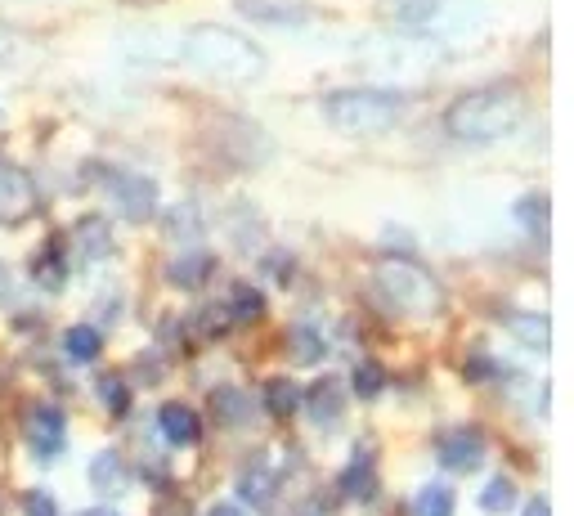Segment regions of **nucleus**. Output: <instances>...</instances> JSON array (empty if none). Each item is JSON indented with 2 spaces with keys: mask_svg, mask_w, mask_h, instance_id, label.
<instances>
[{
  "mask_svg": "<svg viewBox=\"0 0 574 516\" xmlns=\"http://www.w3.org/2000/svg\"><path fill=\"white\" fill-rule=\"evenodd\" d=\"M63 247L59 243H50V247H45V252H41V261H36V274H41V279L45 283H50V288H59V283H63Z\"/></svg>",
  "mask_w": 574,
  "mask_h": 516,
  "instance_id": "cd10ccee",
  "label": "nucleus"
},
{
  "mask_svg": "<svg viewBox=\"0 0 574 516\" xmlns=\"http://www.w3.org/2000/svg\"><path fill=\"white\" fill-rule=\"evenodd\" d=\"M180 54L189 68H198L202 77H211V81H225V86H247V81L265 77V68H270L261 45L225 23L189 27V32L180 36Z\"/></svg>",
  "mask_w": 574,
  "mask_h": 516,
  "instance_id": "f257e3e1",
  "label": "nucleus"
},
{
  "mask_svg": "<svg viewBox=\"0 0 574 516\" xmlns=\"http://www.w3.org/2000/svg\"><path fill=\"white\" fill-rule=\"evenodd\" d=\"M516 333L525 337V346H548V319L543 315H525V319H516Z\"/></svg>",
  "mask_w": 574,
  "mask_h": 516,
  "instance_id": "c756f323",
  "label": "nucleus"
},
{
  "mask_svg": "<svg viewBox=\"0 0 574 516\" xmlns=\"http://www.w3.org/2000/svg\"><path fill=\"white\" fill-rule=\"evenodd\" d=\"M377 292L386 297V306L400 310V315L413 319H431L444 310V288L431 270L404 261V256H391V261L377 265Z\"/></svg>",
  "mask_w": 574,
  "mask_h": 516,
  "instance_id": "20e7f679",
  "label": "nucleus"
},
{
  "mask_svg": "<svg viewBox=\"0 0 574 516\" xmlns=\"http://www.w3.org/2000/svg\"><path fill=\"white\" fill-rule=\"evenodd\" d=\"M23 436H27V445H32V454L54 458L63 449V440H68V418H63L54 404H32V409L23 413Z\"/></svg>",
  "mask_w": 574,
  "mask_h": 516,
  "instance_id": "423d86ee",
  "label": "nucleus"
},
{
  "mask_svg": "<svg viewBox=\"0 0 574 516\" xmlns=\"http://www.w3.org/2000/svg\"><path fill=\"white\" fill-rule=\"evenodd\" d=\"M166 234H171V238H198L202 234V211L193 207V202L175 207L171 220H166Z\"/></svg>",
  "mask_w": 574,
  "mask_h": 516,
  "instance_id": "393cba45",
  "label": "nucleus"
},
{
  "mask_svg": "<svg viewBox=\"0 0 574 516\" xmlns=\"http://www.w3.org/2000/svg\"><path fill=\"white\" fill-rule=\"evenodd\" d=\"M211 404L225 409V413H220L225 422H243L247 418V395L243 391H216V400H211Z\"/></svg>",
  "mask_w": 574,
  "mask_h": 516,
  "instance_id": "c85d7f7f",
  "label": "nucleus"
},
{
  "mask_svg": "<svg viewBox=\"0 0 574 516\" xmlns=\"http://www.w3.org/2000/svg\"><path fill=\"white\" fill-rule=\"evenodd\" d=\"M5 292H9V270L0 265V297H5Z\"/></svg>",
  "mask_w": 574,
  "mask_h": 516,
  "instance_id": "f704fd0d",
  "label": "nucleus"
},
{
  "mask_svg": "<svg viewBox=\"0 0 574 516\" xmlns=\"http://www.w3.org/2000/svg\"><path fill=\"white\" fill-rule=\"evenodd\" d=\"M157 427H162V436L171 440V445H198L202 440V422L198 413L189 409V404H166L162 413H157Z\"/></svg>",
  "mask_w": 574,
  "mask_h": 516,
  "instance_id": "9b49d317",
  "label": "nucleus"
},
{
  "mask_svg": "<svg viewBox=\"0 0 574 516\" xmlns=\"http://www.w3.org/2000/svg\"><path fill=\"white\" fill-rule=\"evenodd\" d=\"M211 270H216V261H211L207 252H184L166 265V279H171L175 288H202V283L211 279Z\"/></svg>",
  "mask_w": 574,
  "mask_h": 516,
  "instance_id": "ddd939ff",
  "label": "nucleus"
},
{
  "mask_svg": "<svg viewBox=\"0 0 574 516\" xmlns=\"http://www.w3.org/2000/svg\"><path fill=\"white\" fill-rule=\"evenodd\" d=\"M23 508H27V516H59V508H54V499H50L45 490H32V494H27Z\"/></svg>",
  "mask_w": 574,
  "mask_h": 516,
  "instance_id": "7c9ffc66",
  "label": "nucleus"
},
{
  "mask_svg": "<svg viewBox=\"0 0 574 516\" xmlns=\"http://www.w3.org/2000/svg\"><path fill=\"white\" fill-rule=\"evenodd\" d=\"M305 409H310V418L319 422V427H332V422L341 418V382L337 377H319V382L310 386V395H305Z\"/></svg>",
  "mask_w": 574,
  "mask_h": 516,
  "instance_id": "f8f14e48",
  "label": "nucleus"
},
{
  "mask_svg": "<svg viewBox=\"0 0 574 516\" xmlns=\"http://www.w3.org/2000/svg\"><path fill=\"white\" fill-rule=\"evenodd\" d=\"M350 386H355L359 400H373V395H382V386H386V368L373 364V359H364V364L350 373Z\"/></svg>",
  "mask_w": 574,
  "mask_h": 516,
  "instance_id": "b1692460",
  "label": "nucleus"
},
{
  "mask_svg": "<svg viewBox=\"0 0 574 516\" xmlns=\"http://www.w3.org/2000/svg\"><path fill=\"white\" fill-rule=\"evenodd\" d=\"M440 463L449 472H476L485 463V436L476 427H458L440 440Z\"/></svg>",
  "mask_w": 574,
  "mask_h": 516,
  "instance_id": "6e6552de",
  "label": "nucleus"
},
{
  "mask_svg": "<svg viewBox=\"0 0 574 516\" xmlns=\"http://www.w3.org/2000/svg\"><path fill=\"white\" fill-rule=\"evenodd\" d=\"M413 516H453V490L444 481H431L413 494Z\"/></svg>",
  "mask_w": 574,
  "mask_h": 516,
  "instance_id": "aec40b11",
  "label": "nucleus"
},
{
  "mask_svg": "<svg viewBox=\"0 0 574 516\" xmlns=\"http://www.w3.org/2000/svg\"><path fill=\"white\" fill-rule=\"evenodd\" d=\"M207 516H243V508H238V503H216Z\"/></svg>",
  "mask_w": 574,
  "mask_h": 516,
  "instance_id": "473e14b6",
  "label": "nucleus"
},
{
  "mask_svg": "<svg viewBox=\"0 0 574 516\" xmlns=\"http://www.w3.org/2000/svg\"><path fill=\"white\" fill-rule=\"evenodd\" d=\"M72 243H77L86 256H104L108 247H113V238H108V220L104 216L77 220V229H72Z\"/></svg>",
  "mask_w": 574,
  "mask_h": 516,
  "instance_id": "6ab92c4d",
  "label": "nucleus"
},
{
  "mask_svg": "<svg viewBox=\"0 0 574 516\" xmlns=\"http://www.w3.org/2000/svg\"><path fill=\"white\" fill-rule=\"evenodd\" d=\"M86 516H117V512H108V508H95V512H86Z\"/></svg>",
  "mask_w": 574,
  "mask_h": 516,
  "instance_id": "c9c22d12",
  "label": "nucleus"
},
{
  "mask_svg": "<svg viewBox=\"0 0 574 516\" xmlns=\"http://www.w3.org/2000/svg\"><path fill=\"white\" fill-rule=\"evenodd\" d=\"M234 5L261 27H305L314 18V9L296 0H234Z\"/></svg>",
  "mask_w": 574,
  "mask_h": 516,
  "instance_id": "1a4fd4ad",
  "label": "nucleus"
},
{
  "mask_svg": "<svg viewBox=\"0 0 574 516\" xmlns=\"http://www.w3.org/2000/svg\"><path fill=\"white\" fill-rule=\"evenodd\" d=\"M525 516H552V503L548 499H530V503H525Z\"/></svg>",
  "mask_w": 574,
  "mask_h": 516,
  "instance_id": "2f4dec72",
  "label": "nucleus"
},
{
  "mask_svg": "<svg viewBox=\"0 0 574 516\" xmlns=\"http://www.w3.org/2000/svg\"><path fill=\"white\" fill-rule=\"evenodd\" d=\"M516 220H521L525 234H534V238L548 234V193H525V198L516 202Z\"/></svg>",
  "mask_w": 574,
  "mask_h": 516,
  "instance_id": "412c9836",
  "label": "nucleus"
},
{
  "mask_svg": "<svg viewBox=\"0 0 574 516\" xmlns=\"http://www.w3.org/2000/svg\"><path fill=\"white\" fill-rule=\"evenodd\" d=\"M287 355H292V364H319L328 355V342L314 324H296L287 328Z\"/></svg>",
  "mask_w": 574,
  "mask_h": 516,
  "instance_id": "4468645a",
  "label": "nucleus"
},
{
  "mask_svg": "<svg viewBox=\"0 0 574 516\" xmlns=\"http://www.w3.org/2000/svg\"><path fill=\"white\" fill-rule=\"evenodd\" d=\"M229 310H234V319H243V324H247V319H261L265 315L261 288H252V283H238V288H234V306H229Z\"/></svg>",
  "mask_w": 574,
  "mask_h": 516,
  "instance_id": "a878e982",
  "label": "nucleus"
},
{
  "mask_svg": "<svg viewBox=\"0 0 574 516\" xmlns=\"http://www.w3.org/2000/svg\"><path fill=\"white\" fill-rule=\"evenodd\" d=\"M122 5H135V9H148V5H162V0H122Z\"/></svg>",
  "mask_w": 574,
  "mask_h": 516,
  "instance_id": "72a5a7b5",
  "label": "nucleus"
},
{
  "mask_svg": "<svg viewBox=\"0 0 574 516\" xmlns=\"http://www.w3.org/2000/svg\"><path fill=\"white\" fill-rule=\"evenodd\" d=\"M386 14V23L404 27V32H427L440 18V0H377Z\"/></svg>",
  "mask_w": 574,
  "mask_h": 516,
  "instance_id": "9d476101",
  "label": "nucleus"
},
{
  "mask_svg": "<svg viewBox=\"0 0 574 516\" xmlns=\"http://www.w3.org/2000/svg\"><path fill=\"white\" fill-rule=\"evenodd\" d=\"M480 508H485L489 516H498V512H512L516 508V485L507 481V476H494V481L480 490Z\"/></svg>",
  "mask_w": 574,
  "mask_h": 516,
  "instance_id": "5701e85b",
  "label": "nucleus"
},
{
  "mask_svg": "<svg viewBox=\"0 0 574 516\" xmlns=\"http://www.w3.org/2000/svg\"><path fill=\"white\" fill-rule=\"evenodd\" d=\"M341 490H346V499H359L368 503L377 494V476H373V458H355V463L346 467V476H341Z\"/></svg>",
  "mask_w": 574,
  "mask_h": 516,
  "instance_id": "a211bd4d",
  "label": "nucleus"
},
{
  "mask_svg": "<svg viewBox=\"0 0 574 516\" xmlns=\"http://www.w3.org/2000/svg\"><path fill=\"white\" fill-rule=\"evenodd\" d=\"M319 113L341 135H386L404 122L409 99L395 86H341L323 95Z\"/></svg>",
  "mask_w": 574,
  "mask_h": 516,
  "instance_id": "7ed1b4c3",
  "label": "nucleus"
},
{
  "mask_svg": "<svg viewBox=\"0 0 574 516\" xmlns=\"http://www.w3.org/2000/svg\"><path fill=\"white\" fill-rule=\"evenodd\" d=\"M99 400H104L108 409L117 413V418H122V413L131 409V391H126L122 377H104V382H99Z\"/></svg>",
  "mask_w": 574,
  "mask_h": 516,
  "instance_id": "bb28decb",
  "label": "nucleus"
},
{
  "mask_svg": "<svg viewBox=\"0 0 574 516\" xmlns=\"http://www.w3.org/2000/svg\"><path fill=\"white\" fill-rule=\"evenodd\" d=\"M296 400H301V391H296L292 377H270V382H265V409H270L274 418H287V413L296 409Z\"/></svg>",
  "mask_w": 574,
  "mask_h": 516,
  "instance_id": "4be33fe9",
  "label": "nucleus"
},
{
  "mask_svg": "<svg viewBox=\"0 0 574 516\" xmlns=\"http://www.w3.org/2000/svg\"><path fill=\"white\" fill-rule=\"evenodd\" d=\"M36 211V184L23 167H14L9 158H0V220L18 225Z\"/></svg>",
  "mask_w": 574,
  "mask_h": 516,
  "instance_id": "0eeeda50",
  "label": "nucleus"
},
{
  "mask_svg": "<svg viewBox=\"0 0 574 516\" xmlns=\"http://www.w3.org/2000/svg\"><path fill=\"white\" fill-rule=\"evenodd\" d=\"M90 485H95L99 494H117L126 490V463L117 449H104V454L90 463Z\"/></svg>",
  "mask_w": 574,
  "mask_h": 516,
  "instance_id": "2eb2a0df",
  "label": "nucleus"
},
{
  "mask_svg": "<svg viewBox=\"0 0 574 516\" xmlns=\"http://www.w3.org/2000/svg\"><path fill=\"white\" fill-rule=\"evenodd\" d=\"M525 122V95L516 86H485L444 108V131L458 144H498Z\"/></svg>",
  "mask_w": 574,
  "mask_h": 516,
  "instance_id": "f03ea898",
  "label": "nucleus"
},
{
  "mask_svg": "<svg viewBox=\"0 0 574 516\" xmlns=\"http://www.w3.org/2000/svg\"><path fill=\"white\" fill-rule=\"evenodd\" d=\"M238 494L252 499L256 508H265V503H274V494H279V481H274V472L265 463L243 467V476H238Z\"/></svg>",
  "mask_w": 574,
  "mask_h": 516,
  "instance_id": "dca6fc26",
  "label": "nucleus"
},
{
  "mask_svg": "<svg viewBox=\"0 0 574 516\" xmlns=\"http://www.w3.org/2000/svg\"><path fill=\"white\" fill-rule=\"evenodd\" d=\"M63 350H68L72 364H90V359H99V350H104V337H99V328L77 324L63 333Z\"/></svg>",
  "mask_w": 574,
  "mask_h": 516,
  "instance_id": "f3484780",
  "label": "nucleus"
},
{
  "mask_svg": "<svg viewBox=\"0 0 574 516\" xmlns=\"http://www.w3.org/2000/svg\"><path fill=\"white\" fill-rule=\"evenodd\" d=\"M104 193L131 225H144V220L157 216V184L140 171H108Z\"/></svg>",
  "mask_w": 574,
  "mask_h": 516,
  "instance_id": "39448f33",
  "label": "nucleus"
}]
</instances>
